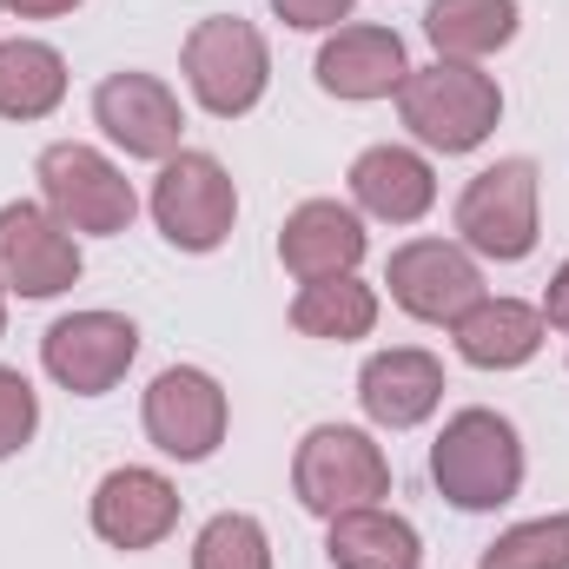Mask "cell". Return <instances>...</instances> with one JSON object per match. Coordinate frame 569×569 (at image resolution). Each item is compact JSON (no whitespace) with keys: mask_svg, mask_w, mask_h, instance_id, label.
<instances>
[{"mask_svg":"<svg viewBox=\"0 0 569 569\" xmlns=\"http://www.w3.org/2000/svg\"><path fill=\"white\" fill-rule=\"evenodd\" d=\"M398 107H405V127L437 152H477V146L497 133L503 120V93L483 67L470 60H430L411 67L405 87H398Z\"/></svg>","mask_w":569,"mask_h":569,"instance_id":"1","label":"cell"},{"mask_svg":"<svg viewBox=\"0 0 569 569\" xmlns=\"http://www.w3.org/2000/svg\"><path fill=\"white\" fill-rule=\"evenodd\" d=\"M430 477L457 510H497L523 490V443L497 411H457L430 443Z\"/></svg>","mask_w":569,"mask_h":569,"instance_id":"2","label":"cell"},{"mask_svg":"<svg viewBox=\"0 0 569 569\" xmlns=\"http://www.w3.org/2000/svg\"><path fill=\"white\" fill-rule=\"evenodd\" d=\"M266 80H272V53L252 20L212 13L186 33V87L206 113H219V120L252 113L266 100Z\"/></svg>","mask_w":569,"mask_h":569,"instance_id":"3","label":"cell"},{"mask_svg":"<svg viewBox=\"0 0 569 569\" xmlns=\"http://www.w3.org/2000/svg\"><path fill=\"white\" fill-rule=\"evenodd\" d=\"M291 490L311 517H345V510H365V503L391 497V463L365 430L318 425L305 430V443L291 457Z\"/></svg>","mask_w":569,"mask_h":569,"instance_id":"4","label":"cell"},{"mask_svg":"<svg viewBox=\"0 0 569 569\" xmlns=\"http://www.w3.org/2000/svg\"><path fill=\"white\" fill-rule=\"evenodd\" d=\"M40 199H47V212L67 232H93V239L127 232L133 212H140L133 179L107 152H93V146H80V140H60L40 152Z\"/></svg>","mask_w":569,"mask_h":569,"instance_id":"5","label":"cell"},{"mask_svg":"<svg viewBox=\"0 0 569 569\" xmlns=\"http://www.w3.org/2000/svg\"><path fill=\"white\" fill-rule=\"evenodd\" d=\"M152 219L166 232V246L179 252H212L226 246L232 219H239V192L232 172L212 152H172L152 179Z\"/></svg>","mask_w":569,"mask_h":569,"instance_id":"6","label":"cell"},{"mask_svg":"<svg viewBox=\"0 0 569 569\" xmlns=\"http://www.w3.org/2000/svg\"><path fill=\"white\" fill-rule=\"evenodd\" d=\"M457 232L470 252L517 266L537 252V166L530 159H497L483 166L463 199H457Z\"/></svg>","mask_w":569,"mask_h":569,"instance_id":"7","label":"cell"},{"mask_svg":"<svg viewBox=\"0 0 569 569\" xmlns=\"http://www.w3.org/2000/svg\"><path fill=\"white\" fill-rule=\"evenodd\" d=\"M133 351H140V331H133V318H120V311H73V318H60V325L40 338L47 378L67 385L73 398L113 391V385L127 378Z\"/></svg>","mask_w":569,"mask_h":569,"instance_id":"8","label":"cell"},{"mask_svg":"<svg viewBox=\"0 0 569 569\" xmlns=\"http://www.w3.org/2000/svg\"><path fill=\"white\" fill-rule=\"evenodd\" d=\"M226 391L199 365H172L146 385V437L179 463H206L226 443Z\"/></svg>","mask_w":569,"mask_h":569,"instance_id":"9","label":"cell"},{"mask_svg":"<svg viewBox=\"0 0 569 569\" xmlns=\"http://www.w3.org/2000/svg\"><path fill=\"white\" fill-rule=\"evenodd\" d=\"M80 279V239L47 206H0V284L20 298H53Z\"/></svg>","mask_w":569,"mask_h":569,"instance_id":"10","label":"cell"},{"mask_svg":"<svg viewBox=\"0 0 569 569\" xmlns=\"http://www.w3.org/2000/svg\"><path fill=\"white\" fill-rule=\"evenodd\" d=\"M385 284H391V298H398L411 318H425V325H457V318L483 298V279H477L470 252H463V246H443V239H411V246H398Z\"/></svg>","mask_w":569,"mask_h":569,"instance_id":"11","label":"cell"},{"mask_svg":"<svg viewBox=\"0 0 569 569\" xmlns=\"http://www.w3.org/2000/svg\"><path fill=\"white\" fill-rule=\"evenodd\" d=\"M93 120L107 127V140L120 146L127 159H172L179 133H186V113H179L172 87L152 80V73H127V67L100 80Z\"/></svg>","mask_w":569,"mask_h":569,"instance_id":"12","label":"cell"},{"mask_svg":"<svg viewBox=\"0 0 569 569\" xmlns=\"http://www.w3.org/2000/svg\"><path fill=\"white\" fill-rule=\"evenodd\" d=\"M172 523H179L172 477H159L146 463H120V470L100 477V490H93V530L113 550H152V543L172 537Z\"/></svg>","mask_w":569,"mask_h":569,"instance_id":"13","label":"cell"},{"mask_svg":"<svg viewBox=\"0 0 569 569\" xmlns=\"http://www.w3.org/2000/svg\"><path fill=\"white\" fill-rule=\"evenodd\" d=\"M358 405L365 418L385 430H411L425 425L430 411L443 405V365L418 351V345H398V351H378L365 371H358Z\"/></svg>","mask_w":569,"mask_h":569,"instance_id":"14","label":"cell"},{"mask_svg":"<svg viewBox=\"0 0 569 569\" xmlns=\"http://www.w3.org/2000/svg\"><path fill=\"white\" fill-rule=\"evenodd\" d=\"M411 73L405 40L391 27H338L318 53V87L331 100H385Z\"/></svg>","mask_w":569,"mask_h":569,"instance_id":"15","label":"cell"},{"mask_svg":"<svg viewBox=\"0 0 569 569\" xmlns=\"http://www.w3.org/2000/svg\"><path fill=\"white\" fill-rule=\"evenodd\" d=\"M279 259L298 279H338L365 259V226L338 199H305L279 232Z\"/></svg>","mask_w":569,"mask_h":569,"instance_id":"16","label":"cell"},{"mask_svg":"<svg viewBox=\"0 0 569 569\" xmlns=\"http://www.w3.org/2000/svg\"><path fill=\"white\" fill-rule=\"evenodd\" d=\"M351 199L385 219V226H418L437 199V179H430V159H418L411 146H371L358 152L351 166Z\"/></svg>","mask_w":569,"mask_h":569,"instance_id":"17","label":"cell"},{"mask_svg":"<svg viewBox=\"0 0 569 569\" xmlns=\"http://www.w3.org/2000/svg\"><path fill=\"white\" fill-rule=\"evenodd\" d=\"M450 331H457V351H463L477 371H517V365H530L537 345H543V311H530V305H517V298H477Z\"/></svg>","mask_w":569,"mask_h":569,"instance_id":"18","label":"cell"},{"mask_svg":"<svg viewBox=\"0 0 569 569\" xmlns=\"http://www.w3.org/2000/svg\"><path fill=\"white\" fill-rule=\"evenodd\" d=\"M325 557H331V569H418V563H425V550H418V530H411L405 517L378 510V503L331 517Z\"/></svg>","mask_w":569,"mask_h":569,"instance_id":"19","label":"cell"},{"mask_svg":"<svg viewBox=\"0 0 569 569\" xmlns=\"http://www.w3.org/2000/svg\"><path fill=\"white\" fill-rule=\"evenodd\" d=\"M425 33L437 47V60H483L497 47L517 40V0H430Z\"/></svg>","mask_w":569,"mask_h":569,"instance_id":"20","label":"cell"},{"mask_svg":"<svg viewBox=\"0 0 569 569\" xmlns=\"http://www.w3.org/2000/svg\"><path fill=\"white\" fill-rule=\"evenodd\" d=\"M67 100V60L47 40H0V120H47Z\"/></svg>","mask_w":569,"mask_h":569,"instance_id":"21","label":"cell"},{"mask_svg":"<svg viewBox=\"0 0 569 569\" xmlns=\"http://www.w3.org/2000/svg\"><path fill=\"white\" fill-rule=\"evenodd\" d=\"M291 325L305 331V338H365L371 325H378V291L371 284H358L351 272H338V279H305V291L291 298Z\"/></svg>","mask_w":569,"mask_h":569,"instance_id":"22","label":"cell"},{"mask_svg":"<svg viewBox=\"0 0 569 569\" xmlns=\"http://www.w3.org/2000/svg\"><path fill=\"white\" fill-rule=\"evenodd\" d=\"M477 569H569V510L503 530V537L477 557Z\"/></svg>","mask_w":569,"mask_h":569,"instance_id":"23","label":"cell"},{"mask_svg":"<svg viewBox=\"0 0 569 569\" xmlns=\"http://www.w3.org/2000/svg\"><path fill=\"white\" fill-rule=\"evenodd\" d=\"M192 569H272V543H266V523L246 517V510H226L199 530L192 543Z\"/></svg>","mask_w":569,"mask_h":569,"instance_id":"24","label":"cell"},{"mask_svg":"<svg viewBox=\"0 0 569 569\" xmlns=\"http://www.w3.org/2000/svg\"><path fill=\"white\" fill-rule=\"evenodd\" d=\"M40 425V398H33V385L20 378V371H7L0 365V457H13L27 437Z\"/></svg>","mask_w":569,"mask_h":569,"instance_id":"25","label":"cell"},{"mask_svg":"<svg viewBox=\"0 0 569 569\" xmlns=\"http://www.w3.org/2000/svg\"><path fill=\"white\" fill-rule=\"evenodd\" d=\"M279 7L284 27H305V33H318V27H338L345 13H351V0H272Z\"/></svg>","mask_w":569,"mask_h":569,"instance_id":"26","label":"cell"},{"mask_svg":"<svg viewBox=\"0 0 569 569\" xmlns=\"http://www.w3.org/2000/svg\"><path fill=\"white\" fill-rule=\"evenodd\" d=\"M543 325L569 331V259L557 266V279H550V298H543Z\"/></svg>","mask_w":569,"mask_h":569,"instance_id":"27","label":"cell"},{"mask_svg":"<svg viewBox=\"0 0 569 569\" xmlns=\"http://www.w3.org/2000/svg\"><path fill=\"white\" fill-rule=\"evenodd\" d=\"M7 13H20V20H47V13H73L80 0H0Z\"/></svg>","mask_w":569,"mask_h":569,"instance_id":"28","label":"cell"},{"mask_svg":"<svg viewBox=\"0 0 569 569\" xmlns=\"http://www.w3.org/2000/svg\"><path fill=\"white\" fill-rule=\"evenodd\" d=\"M0 331H7V298H0Z\"/></svg>","mask_w":569,"mask_h":569,"instance_id":"29","label":"cell"}]
</instances>
